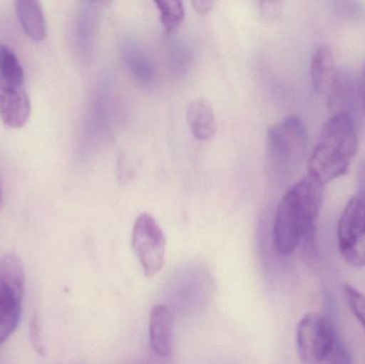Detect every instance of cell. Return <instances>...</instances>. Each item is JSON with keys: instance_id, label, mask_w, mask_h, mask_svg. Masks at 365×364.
Wrapping results in <instances>:
<instances>
[{"instance_id": "cell-4", "label": "cell", "mask_w": 365, "mask_h": 364, "mask_svg": "<svg viewBox=\"0 0 365 364\" xmlns=\"http://www.w3.org/2000/svg\"><path fill=\"white\" fill-rule=\"evenodd\" d=\"M308 134L302 120L285 118L270 128L267 135L268 160L278 177L291 175L302 164L306 154Z\"/></svg>"}, {"instance_id": "cell-13", "label": "cell", "mask_w": 365, "mask_h": 364, "mask_svg": "<svg viewBox=\"0 0 365 364\" xmlns=\"http://www.w3.org/2000/svg\"><path fill=\"white\" fill-rule=\"evenodd\" d=\"M154 4L160 11V23L165 31L168 33L175 31L184 21V4L179 0H165V1H155Z\"/></svg>"}, {"instance_id": "cell-1", "label": "cell", "mask_w": 365, "mask_h": 364, "mask_svg": "<svg viewBox=\"0 0 365 364\" xmlns=\"http://www.w3.org/2000/svg\"><path fill=\"white\" fill-rule=\"evenodd\" d=\"M323 194V184L309 175L285 192L277 207L272 228V241L279 254L289 256L302 244L309 249L312 247Z\"/></svg>"}, {"instance_id": "cell-19", "label": "cell", "mask_w": 365, "mask_h": 364, "mask_svg": "<svg viewBox=\"0 0 365 364\" xmlns=\"http://www.w3.org/2000/svg\"><path fill=\"white\" fill-rule=\"evenodd\" d=\"M2 203V188H1V184H0V205H1Z\"/></svg>"}, {"instance_id": "cell-17", "label": "cell", "mask_w": 365, "mask_h": 364, "mask_svg": "<svg viewBox=\"0 0 365 364\" xmlns=\"http://www.w3.org/2000/svg\"><path fill=\"white\" fill-rule=\"evenodd\" d=\"M215 2L210 1V0H197V1H193L192 6L195 10L197 11V14L205 15L212 10L214 6Z\"/></svg>"}, {"instance_id": "cell-18", "label": "cell", "mask_w": 365, "mask_h": 364, "mask_svg": "<svg viewBox=\"0 0 365 364\" xmlns=\"http://www.w3.org/2000/svg\"><path fill=\"white\" fill-rule=\"evenodd\" d=\"M360 96H361L362 103H364L365 108V62L364 68L361 71V76H360Z\"/></svg>"}, {"instance_id": "cell-16", "label": "cell", "mask_w": 365, "mask_h": 364, "mask_svg": "<svg viewBox=\"0 0 365 364\" xmlns=\"http://www.w3.org/2000/svg\"><path fill=\"white\" fill-rule=\"evenodd\" d=\"M30 337H31L32 345L36 348L38 354L44 353V345L42 343V338H41L40 326H38V320L34 318L30 326Z\"/></svg>"}, {"instance_id": "cell-5", "label": "cell", "mask_w": 365, "mask_h": 364, "mask_svg": "<svg viewBox=\"0 0 365 364\" xmlns=\"http://www.w3.org/2000/svg\"><path fill=\"white\" fill-rule=\"evenodd\" d=\"M25 273L21 259L6 254L0 260V345L19 326L21 316Z\"/></svg>"}, {"instance_id": "cell-3", "label": "cell", "mask_w": 365, "mask_h": 364, "mask_svg": "<svg viewBox=\"0 0 365 364\" xmlns=\"http://www.w3.org/2000/svg\"><path fill=\"white\" fill-rule=\"evenodd\" d=\"M30 113L23 66L12 49L0 44V118L9 128H21Z\"/></svg>"}, {"instance_id": "cell-6", "label": "cell", "mask_w": 365, "mask_h": 364, "mask_svg": "<svg viewBox=\"0 0 365 364\" xmlns=\"http://www.w3.org/2000/svg\"><path fill=\"white\" fill-rule=\"evenodd\" d=\"M336 327L330 318L319 313H308L300 320L296 335L297 354L302 364H324L331 353Z\"/></svg>"}, {"instance_id": "cell-10", "label": "cell", "mask_w": 365, "mask_h": 364, "mask_svg": "<svg viewBox=\"0 0 365 364\" xmlns=\"http://www.w3.org/2000/svg\"><path fill=\"white\" fill-rule=\"evenodd\" d=\"M334 51L329 46L319 47L313 56L311 63V79L315 91L331 98L340 81Z\"/></svg>"}, {"instance_id": "cell-15", "label": "cell", "mask_w": 365, "mask_h": 364, "mask_svg": "<svg viewBox=\"0 0 365 364\" xmlns=\"http://www.w3.org/2000/svg\"><path fill=\"white\" fill-rule=\"evenodd\" d=\"M324 364H354L351 353L347 350L340 335L336 336L334 348Z\"/></svg>"}, {"instance_id": "cell-8", "label": "cell", "mask_w": 365, "mask_h": 364, "mask_svg": "<svg viewBox=\"0 0 365 364\" xmlns=\"http://www.w3.org/2000/svg\"><path fill=\"white\" fill-rule=\"evenodd\" d=\"M338 245L347 264L365 266V201L353 197L347 202L338 224Z\"/></svg>"}, {"instance_id": "cell-7", "label": "cell", "mask_w": 365, "mask_h": 364, "mask_svg": "<svg viewBox=\"0 0 365 364\" xmlns=\"http://www.w3.org/2000/svg\"><path fill=\"white\" fill-rule=\"evenodd\" d=\"M166 236L153 216L143 213L135 220L132 247L148 278L162 271L166 259Z\"/></svg>"}, {"instance_id": "cell-9", "label": "cell", "mask_w": 365, "mask_h": 364, "mask_svg": "<svg viewBox=\"0 0 365 364\" xmlns=\"http://www.w3.org/2000/svg\"><path fill=\"white\" fill-rule=\"evenodd\" d=\"M173 313L166 305H155L150 314L149 336L152 350L160 358H168L173 348Z\"/></svg>"}, {"instance_id": "cell-14", "label": "cell", "mask_w": 365, "mask_h": 364, "mask_svg": "<svg viewBox=\"0 0 365 364\" xmlns=\"http://www.w3.org/2000/svg\"><path fill=\"white\" fill-rule=\"evenodd\" d=\"M344 293L349 307L365 331V295L351 286H345Z\"/></svg>"}, {"instance_id": "cell-11", "label": "cell", "mask_w": 365, "mask_h": 364, "mask_svg": "<svg viewBox=\"0 0 365 364\" xmlns=\"http://www.w3.org/2000/svg\"><path fill=\"white\" fill-rule=\"evenodd\" d=\"M186 121L197 140L208 141L216 132L214 109L205 98H195L186 109Z\"/></svg>"}, {"instance_id": "cell-12", "label": "cell", "mask_w": 365, "mask_h": 364, "mask_svg": "<svg viewBox=\"0 0 365 364\" xmlns=\"http://www.w3.org/2000/svg\"><path fill=\"white\" fill-rule=\"evenodd\" d=\"M15 11L24 32L32 41L42 42L46 38L47 24L40 2L16 1Z\"/></svg>"}, {"instance_id": "cell-2", "label": "cell", "mask_w": 365, "mask_h": 364, "mask_svg": "<svg viewBox=\"0 0 365 364\" xmlns=\"http://www.w3.org/2000/svg\"><path fill=\"white\" fill-rule=\"evenodd\" d=\"M358 151L353 118L344 111L334 113L322 128L319 141L308 160V175L319 183H330L349 171Z\"/></svg>"}]
</instances>
